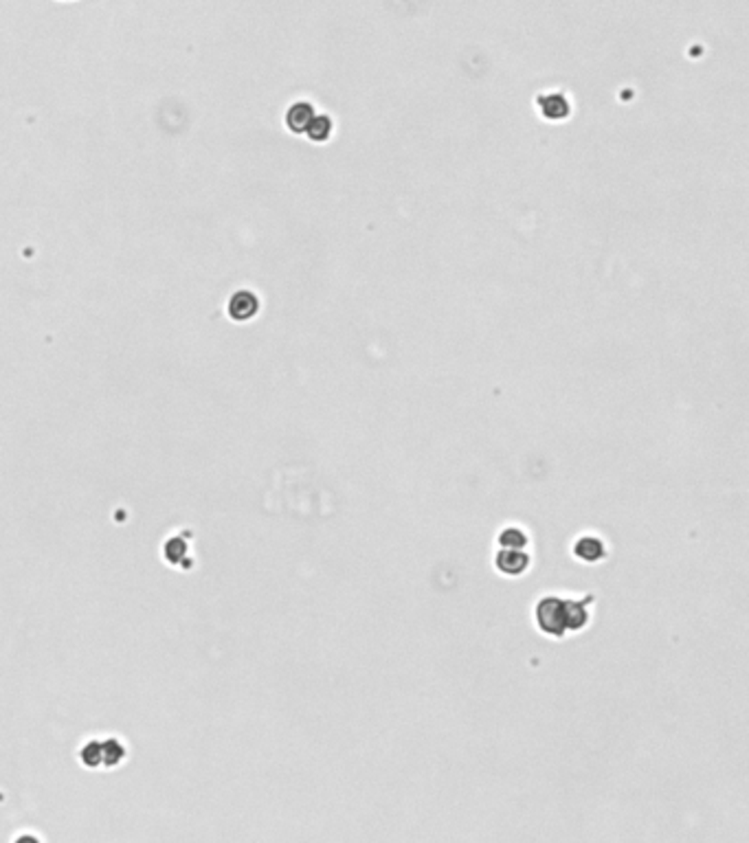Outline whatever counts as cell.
I'll return each instance as SVG.
<instances>
[{"label":"cell","instance_id":"277c9868","mask_svg":"<svg viewBox=\"0 0 749 843\" xmlns=\"http://www.w3.org/2000/svg\"><path fill=\"white\" fill-rule=\"evenodd\" d=\"M538 108L548 119H562L570 115V101L560 93H548L538 97Z\"/></svg>","mask_w":749,"mask_h":843},{"label":"cell","instance_id":"ba28073f","mask_svg":"<svg viewBox=\"0 0 749 843\" xmlns=\"http://www.w3.org/2000/svg\"><path fill=\"white\" fill-rule=\"evenodd\" d=\"M499 542H501L504 549H521V547L528 542V536L518 527H508L501 536H499Z\"/></svg>","mask_w":749,"mask_h":843},{"label":"cell","instance_id":"7a4b0ae2","mask_svg":"<svg viewBox=\"0 0 749 843\" xmlns=\"http://www.w3.org/2000/svg\"><path fill=\"white\" fill-rule=\"evenodd\" d=\"M257 308H260L257 297H255L253 292H248V290L235 292L233 297H231V301H229V314H231L233 318H238V321H244V318H251V316L257 312Z\"/></svg>","mask_w":749,"mask_h":843},{"label":"cell","instance_id":"52a82bcc","mask_svg":"<svg viewBox=\"0 0 749 843\" xmlns=\"http://www.w3.org/2000/svg\"><path fill=\"white\" fill-rule=\"evenodd\" d=\"M332 132V119L328 115H314L306 134L310 136L312 141H326Z\"/></svg>","mask_w":749,"mask_h":843},{"label":"cell","instance_id":"8992f818","mask_svg":"<svg viewBox=\"0 0 749 843\" xmlns=\"http://www.w3.org/2000/svg\"><path fill=\"white\" fill-rule=\"evenodd\" d=\"M604 554V547L598 538L592 536H584L576 542V556L582 560H598Z\"/></svg>","mask_w":749,"mask_h":843},{"label":"cell","instance_id":"3957f363","mask_svg":"<svg viewBox=\"0 0 749 843\" xmlns=\"http://www.w3.org/2000/svg\"><path fill=\"white\" fill-rule=\"evenodd\" d=\"M314 117V108L308 101H294L286 112V123L292 132H306Z\"/></svg>","mask_w":749,"mask_h":843},{"label":"cell","instance_id":"6da1fadb","mask_svg":"<svg viewBox=\"0 0 749 843\" xmlns=\"http://www.w3.org/2000/svg\"><path fill=\"white\" fill-rule=\"evenodd\" d=\"M587 604H589V598L582 602L545 598L536 606V622L543 632L562 637L567 630H578L589 622V613L584 608Z\"/></svg>","mask_w":749,"mask_h":843},{"label":"cell","instance_id":"5b68a950","mask_svg":"<svg viewBox=\"0 0 749 843\" xmlns=\"http://www.w3.org/2000/svg\"><path fill=\"white\" fill-rule=\"evenodd\" d=\"M496 564H499L501 571H506L510 576H518V574H523L528 569L530 558L521 549H504L501 554L496 556Z\"/></svg>","mask_w":749,"mask_h":843}]
</instances>
